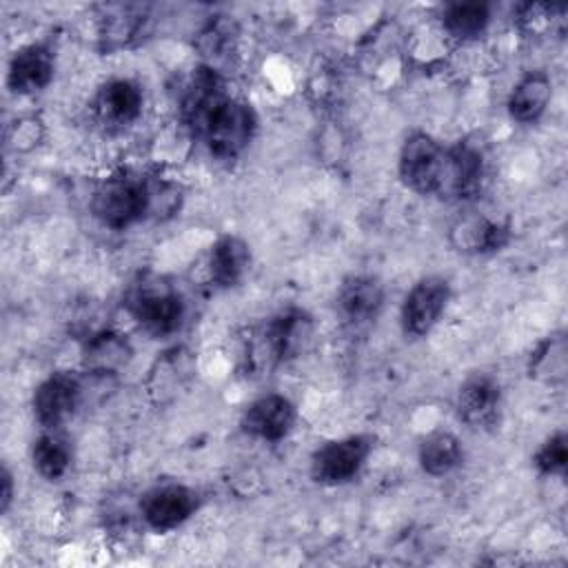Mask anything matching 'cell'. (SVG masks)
I'll list each match as a JSON object with an SVG mask.
<instances>
[{"mask_svg": "<svg viewBox=\"0 0 568 568\" xmlns=\"http://www.w3.org/2000/svg\"><path fill=\"white\" fill-rule=\"evenodd\" d=\"M149 180L129 173L102 180L91 197L95 220L111 231H124L149 217Z\"/></svg>", "mask_w": 568, "mask_h": 568, "instance_id": "cell-3", "label": "cell"}, {"mask_svg": "<svg viewBox=\"0 0 568 568\" xmlns=\"http://www.w3.org/2000/svg\"><path fill=\"white\" fill-rule=\"evenodd\" d=\"M255 131H257L255 109L240 98L226 95L213 109V113L204 120V124L193 138L206 146L211 158L231 162L246 151V146L255 138Z\"/></svg>", "mask_w": 568, "mask_h": 568, "instance_id": "cell-2", "label": "cell"}, {"mask_svg": "<svg viewBox=\"0 0 568 568\" xmlns=\"http://www.w3.org/2000/svg\"><path fill=\"white\" fill-rule=\"evenodd\" d=\"M566 7L564 4H546V2H526L517 9V20L519 27L526 33L532 36H544L546 31L552 29L557 20H561Z\"/></svg>", "mask_w": 568, "mask_h": 568, "instance_id": "cell-26", "label": "cell"}, {"mask_svg": "<svg viewBox=\"0 0 568 568\" xmlns=\"http://www.w3.org/2000/svg\"><path fill=\"white\" fill-rule=\"evenodd\" d=\"M197 506L200 497L193 488L184 484H160L142 495L138 510L146 528L155 532H169L195 515Z\"/></svg>", "mask_w": 568, "mask_h": 568, "instance_id": "cell-10", "label": "cell"}, {"mask_svg": "<svg viewBox=\"0 0 568 568\" xmlns=\"http://www.w3.org/2000/svg\"><path fill=\"white\" fill-rule=\"evenodd\" d=\"M44 138V122L36 115H22L13 120L7 129V149L13 153L33 151Z\"/></svg>", "mask_w": 568, "mask_h": 568, "instance_id": "cell-28", "label": "cell"}, {"mask_svg": "<svg viewBox=\"0 0 568 568\" xmlns=\"http://www.w3.org/2000/svg\"><path fill=\"white\" fill-rule=\"evenodd\" d=\"M146 16L133 4H111L104 7L100 18V47L102 51H120L129 47L144 31Z\"/></svg>", "mask_w": 568, "mask_h": 568, "instance_id": "cell-22", "label": "cell"}, {"mask_svg": "<svg viewBox=\"0 0 568 568\" xmlns=\"http://www.w3.org/2000/svg\"><path fill=\"white\" fill-rule=\"evenodd\" d=\"M450 302V282L442 275H426L417 280L406 293L399 311V324L404 335H428Z\"/></svg>", "mask_w": 568, "mask_h": 568, "instance_id": "cell-7", "label": "cell"}, {"mask_svg": "<svg viewBox=\"0 0 568 568\" xmlns=\"http://www.w3.org/2000/svg\"><path fill=\"white\" fill-rule=\"evenodd\" d=\"M144 95L138 82L129 78L106 80L93 98V115L106 131L131 126L142 113Z\"/></svg>", "mask_w": 568, "mask_h": 568, "instance_id": "cell-12", "label": "cell"}, {"mask_svg": "<svg viewBox=\"0 0 568 568\" xmlns=\"http://www.w3.org/2000/svg\"><path fill=\"white\" fill-rule=\"evenodd\" d=\"M251 266V246L233 233L220 235L206 253V280L215 288L237 286Z\"/></svg>", "mask_w": 568, "mask_h": 568, "instance_id": "cell-18", "label": "cell"}, {"mask_svg": "<svg viewBox=\"0 0 568 568\" xmlns=\"http://www.w3.org/2000/svg\"><path fill=\"white\" fill-rule=\"evenodd\" d=\"M448 237L450 244L462 253L488 255L501 251L510 242V226L479 213H468L455 220Z\"/></svg>", "mask_w": 568, "mask_h": 568, "instance_id": "cell-17", "label": "cell"}, {"mask_svg": "<svg viewBox=\"0 0 568 568\" xmlns=\"http://www.w3.org/2000/svg\"><path fill=\"white\" fill-rule=\"evenodd\" d=\"M448 153L446 146L426 131L406 135L399 149L397 171L402 182L419 195H444Z\"/></svg>", "mask_w": 568, "mask_h": 568, "instance_id": "cell-4", "label": "cell"}, {"mask_svg": "<svg viewBox=\"0 0 568 568\" xmlns=\"http://www.w3.org/2000/svg\"><path fill=\"white\" fill-rule=\"evenodd\" d=\"M532 464L541 475H564L568 466V437L564 430L550 435L532 455Z\"/></svg>", "mask_w": 568, "mask_h": 568, "instance_id": "cell-27", "label": "cell"}, {"mask_svg": "<svg viewBox=\"0 0 568 568\" xmlns=\"http://www.w3.org/2000/svg\"><path fill=\"white\" fill-rule=\"evenodd\" d=\"M84 384L71 371H55L47 375L33 390L31 408L42 430L62 428L82 406Z\"/></svg>", "mask_w": 568, "mask_h": 568, "instance_id": "cell-6", "label": "cell"}, {"mask_svg": "<svg viewBox=\"0 0 568 568\" xmlns=\"http://www.w3.org/2000/svg\"><path fill=\"white\" fill-rule=\"evenodd\" d=\"M490 22V7L486 2H453L442 11V27L457 40L479 38Z\"/></svg>", "mask_w": 568, "mask_h": 568, "instance_id": "cell-24", "label": "cell"}, {"mask_svg": "<svg viewBox=\"0 0 568 568\" xmlns=\"http://www.w3.org/2000/svg\"><path fill=\"white\" fill-rule=\"evenodd\" d=\"M195 371V355L182 344L158 353L144 377L146 397L155 406L173 404L191 386Z\"/></svg>", "mask_w": 568, "mask_h": 568, "instance_id": "cell-9", "label": "cell"}, {"mask_svg": "<svg viewBox=\"0 0 568 568\" xmlns=\"http://www.w3.org/2000/svg\"><path fill=\"white\" fill-rule=\"evenodd\" d=\"M129 339L113 328H95L84 337L82 364L89 375L113 377L131 362Z\"/></svg>", "mask_w": 568, "mask_h": 568, "instance_id": "cell-19", "label": "cell"}, {"mask_svg": "<svg viewBox=\"0 0 568 568\" xmlns=\"http://www.w3.org/2000/svg\"><path fill=\"white\" fill-rule=\"evenodd\" d=\"M417 462L426 475L444 477L464 462V446L457 435L448 430H433L419 442Z\"/></svg>", "mask_w": 568, "mask_h": 568, "instance_id": "cell-23", "label": "cell"}, {"mask_svg": "<svg viewBox=\"0 0 568 568\" xmlns=\"http://www.w3.org/2000/svg\"><path fill=\"white\" fill-rule=\"evenodd\" d=\"M550 98H552V82L548 73L530 71L513 87L506 109L515 122L530 124L544 115V111L550 104Z\"/></svg>", "mask_w": 568, "mask_h": 568, "instance_id": "cell-20", "label": "cell"}, {"mask_svg": "<svg viewBox=\"0 0 568 568\" xmlns=\"http://www.w3.org/2000/svg\"><path fill=\"white\" fill-rule=\"evenodd\" d=\"M375 446L368 433H355L324 442L311 455V477L322 486H342L353 481L366 466Z\"/></svg>", "mask_w": 568, "mask_h": 568, "instance_id": "cell-5", "label": "cell"}, {"mask_svg": "<svg viewBox=\"0 0 568 568\" xmlns=\"http://www.w3.org/2000/svg\"><path fill=\"white\" fill-rule=\"evenodd\" d=\"M501 384L488 373L468 375L457 390L455 408L459 419L473 430H493L501 422Z\"/></svg>", "mask_w": 568, "mask_h": 568, "instance_id": "cell-11", "label": "cell"}, {"mask_svg": "<svg viewBox=\"0 0 568 568\" xmlns=\"http://www.w3.org/2000/svg\"><path fill=\"white\" fill-rule=\"evenodd\" d=\"M31 462L36 473L47 481H60L73 464V444L60 428L42 430L31 446Z\"/></svg>", "mask_w": 568, "mask_h": 568, "instance_id": "cell-21", "label": "cell"}, {"mask_svg": "<svg viewBox=\"0 0 568 568\" xmlns=\"http://www.w3.org/2000/svg\"><path fill=\"white\" fill-rule=\"evenodd\" d=\"M235 40H237V24L229 16H215L200 31L197 49L202 51L204 58L211 60L209 67H213V62L224 60L235 49Z\"/></svg>", "mask_w": 568, "mask_h": 568, "instance_id": "cell-25", "label": "cell"}, {"mask_svg": "<svg viewBox=\"0 0 568 568\" xmlns=\"http://www.w3.org/2000/svg\"><path fill=\"white\" fill-rule=\"evenodd\" d=\"M124 308L153 337L178 333L186 317V302L178 286L155 273H140L124 293Z\"/></svg>", "mask_w": 568, "mask_h": 568, "instance_id": "cell-1", "label": "cell"}, {"mask_svg": "<svg viewBox=\"0 0 568 568\" xmlns=\"http://www.w3.org/2000/svg\"><path fill=\"white\" fill-rule=\"evenodd\" d=\"M55 75V55L49 44L33 42L20 47L7 67V87L18 95L40 93Z\"/></svg>", "mask_w": 568, "mask_h": 568, "instance_id": "cell-15", "label": "cell"}, {"mask_svg": "<svg viewBox=\"0 0 568 568\" xmlns=\"http://www.w3.org/2000/svg\"><path fill=\"white\" fill-rule=\"evenodd\" d=\"M446 153L448 169L444 195L453 200H473L475 195H479L486 180V158L481 146L464 140L455 146H446Z\"/></svg>", "mask_w": 568, "mask_h": 568, "instance_id": "cell-16", "label": "cell"}, {"mask_svg": "<svg viewBox=\"0 0 568 568\" xmlns=\"http://www.w3.org/2000/svg\"><path fill=\"white\" fill-rule=\"evenodd\" d=\"M297 422L295 404L280 393H268L253 399L240 419V426L246 435L262 442L284 439Z\"/></svg>", "mask_w": 568, "mask_h": 568, "instance_id": "cell-14", "label": "cell"}, {"mask_svg": "<svg viewBox=\"0 0 568 568\" xmlns=\"http://www.w3.org/2000/svg\"><path fill=\"white\" fill-rule=\"evenodd\" d=\"M13 495H16V484H13L11 468L7 464H2V468H0V515L9 513V508L13 504Z\"/></svg>", "mask_w": 568, "mask_h": 568, "instance_id": "cell-29", "label": "cell"}, {"mask_svg": "<svg viewBox=\"0 0 568 568\" xmlns=\"http://www.w3.org/2000/svg\"><path fill=\"white\" fill-rule=\"evenodd\" d=\"M337 315L353 328H364L377 320L384 308V284L375 275H348L335 295Z\"/></svg>", "mask_w": 568, "mask_h": 568, "instance_id": "cell-13", "label": "cell"}, {"mask_svg": "<svg viewBox=\"0 0 568 568\" xmlns=\"http://www.w3.org/2000/svg\"><path fill=\"white\" fill-rule=\"evenodd\" d=\"M262 337L273 366L297 359L313 339V315L300 306H286L271 315L262 326Z\"/></svg>", "mask_w": 568, "mask_h": 568, "instance_id": "cell-8", "label": "cell"}]
</instances>
